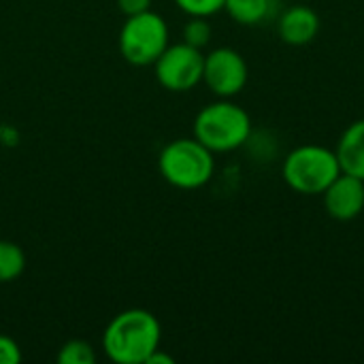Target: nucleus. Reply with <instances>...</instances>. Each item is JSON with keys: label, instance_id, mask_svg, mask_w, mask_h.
I'll use <instances>...</instances> for the list:
<instances>
[{"label": "nucleus", "instance_id": "a211bd4d", "mask_svg": "<svg viewBox=\"0 0 364 364\" xmlns=\"http://www.w3.org/2000/svg\"><path fill=\"white\" fill-rule=\"evenodd\" d=\"M145 364H173V356H168V354H164V352H160V348L147 358V363Z\"/></svg>", "mask_w": 364, "mask_h": 364}, {"label": "nucleus", "instance_id": "9b49d317", "mask_svg": "<svg viewBox=\"0 0 364 364\" xmlns=\"http://www.w3.org/2000/svg\"><path fill=\"white\" fill-rule=\"evenodd\" d=\"M275 0H226L224 11L241 26H258L273 15Z\"/></svg>", "mask_w": 364, "mask_h": 364}, {"label": "nucleus", "instance_id": "f3484780", "mask_svg": "<svg viewBox=\"0 0 364 364\" xmlns=\"http://www.w3.org/2000/svg\"><path fill=\"white\" fill-rule=\"evenodd\" d=\"M117 9L130 17V15H139L151 9V0H117Z\"/></svg>", "mask_w": 364, "mask_h": 364}, {"label": "nucleus", "instance_id": "39448f33", "mask_svg": "<svg viewBox=\"0 0 364 364\" xmlns=\"http://www.w3.org/2000/svg\"><path fill=\"white\" fill-rule=\"evenodd\" d=\"M119 53L134 66H151L168 47V26L151 9L126 17L119 30Z\"/></svg>", "mask_w": 364, "mask_h": 364}, {"label": "nucleus", "instance_id": "f03ea898", "mask_svg": "<svg viewBox=\"0 0 364 364\" xmlns=\"http://www.w3.org/2000/svg\"><path fill=\"white\" fill-rule=\"evenodd\" d=\"M252 136V119L243 107L230 98H220L203 107L194 119V139L213 154L235 151Z\"/></svg>", "mask_w": 364, "mask_h": 364}, {"label": "nucleus", "instance_id": "f8f14e48", "mask_svg": "<svg viewBox=\"0 0 364 364\" xmlns=\"http://www.w3.org/2000/svg\"><path fill=\"white\" fill-rule=\"evenodd\" d=\"M26 269V254L23 250L13 243L0 239V284L15 282Z\"/></svg>", "mask_w": 364, "mask_h": 364}, {"label": "nucleus", "instance_id": "1a4fd4ad", "mask_svg": "<svg viewBox=\"0 0 364 364\" xmlns=\"http://www.w3.org/2000/svg\"><path fill=\"white\" fill-rule=\"evenodd\" d=\"M277 32L286 45H309L320 32V15L307 4H294L282 13L277 21Z\"/></svg>", "mask_w": 364, "mask_h": 364}, {"label": "nucleus", "instance_id": "6e6552de", "mask_svg": "<svg viewBox=\"0 0 364 364\" xmlns=\"http://www.w3.org/2000/svg\"><path fill=\"white\" fill-rule=\"evenodd\" d=\"M324 209L337 222H352L364 211V181L341 173L324 192Z\"/></svg>", "mask_w": 364, "mask_h": 364}, {"label": "nucleus", "instance_id": "4468645a", "mask_svg": "<svg viewBox=\"0 0 364 364\" xmlns=\"http://www.w3.org/2000/svg\"><path fill=\"white\" fill-rule=\"evenodd\" d=\"M211 26L207 21V17H190V21L183 26V43L196 47V49H203L209 45L211 41Z\"/></svg>", "mask_w": 364, "mask_h": 364}, {"label": "nucleus", "instance_id": "ddd939ff", "mask_svg": "<svg viewBox=\"0 0 364 364\" xmlns=\"http://www.w3.org/2000/svg\"><path fill=\"white\" fill-rule=\"evenodd\" d=\"M58 363L60 364H94L96 363V354L94 348L87 341L81 339H73L66 341L60 352H58Z\"/></svg>", "mask_w": 364, "mask_h": 364}, {"label": "nucleus", "instance_id": "20e7f679", "mask_svg": "<svg viewBox=\"0 0 364 364\" xmlns=\"http://www.w3.org/2000/svg\"><path fill=\"white\" fill-rule=\"evenodd\" d=\"M162 177L179 190H198L207 186L215 171L213 151L198 139H175L158 158Z\"/></svg>", "mask_w": 364, "mask_h": 364}, {"label": "nucleus", "instance_id": "2eb2a0df", "mask_svg": "<svg viewBox=\"0 0 364 364\" xmlns=\"http://www.w3.org/2000/svg\"><path fill=\"white\" fill-rule=\"evenodd\" d=\"M226 0H175V4L190 17H211L224 9Z\"/></svg>", "mask_w": 364, "mask_h": 364}, {"label": "nucleus", "instance_id": "f257e3e1", "mask_svg": "<svg viewBox=\"0 0 364 364\" xmlns=\"http://www.w3.org/2000/svg\"><path fill=\"white\" fill-rule=\"evenodd\" d=\"M160 322L145 309H128L115 316L102 335L109 360L117 364H145L160 348Z\"/></svg>", "mask_w": 364, "mask_h": 364}, {"label": "nucleus", "instance_id": "9d476101", "mask_svg": "<svg viewBox=\"0 0 364 364\" xmlns=\"http://www.w3.org/2000/svg\"><path fill=\"white\" fill-rule=\"evenodd\" d=\"M341 173L358 177L364 181V119L350 124L335 149Z\"/></svg>", "mask_w": 364, "mask_h": 364}, {"label": "nucleus", "instance_id": "7ed1b4c3", "mask_svg": "<svg viewBox=\"0 0 364 364\" xmlns=\"http://www.w3.org/2000/svg\"><path fill=\"white\" fill-rule=\"evenodd\" d=\"M282 175L288 188L296 194L316 196L322 194L341 175V166L335 149L316 143H305L294 147L284 158Z\"/></svg>", "mask_w": 364, "mask_h": 364}, {"label": "nucleus", "instance_id": "dca6fc26", "mask_svg": "<svg viewBox=\"0 0 364 364\" xmlns=\"http://www.w3.org/2000/svg\"><path fill=\"white\" fill-rule=\"evenodd\" d=\"M21 360V350L17 341L0 335V364H17Z\"/></svg>", "mask_w": 364, "mask_h": 364}, {"label": "nucleus", "instance_id": "0eeeda50", "mask_svg": "<svg viewBox=\"0 0 364 364\" xmlns=\"http://www.w3.org/2000/svg\"><path fill=\"white\" fill-rule=\"evenodd\" d=\"M247 77V62L239 51L230 47H218L205 55L203 81L218 98L237 96L245 87Z\"/></svg>", "mask_w": 364, "mask_h": 364}, {"label": "nucleus", "instance_id": "423d86ee", "mask_svg": "<svg viewBox=\"0 0 364 364\" xmlns=\"http://www.w3.org/2000/svg\"><path fill=\"white\" fill-rule=\"evenodd\" d=\"M205 55L188 43L168 45L154 62L156 79L171 92H188L203 81Z\"/></svg>", "mask_w": 364, "mask_h": 364}]
</instances>
